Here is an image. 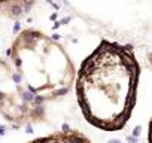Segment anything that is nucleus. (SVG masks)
Segmentation results:
<instances>
[{
    "mask_svg": "<svg viewBox=\"0 0 152 143\" xmlns=\"http://www.w3.org/2000/svg\"><path fill=\"white\" fill-rule=\"evenodd\" d=\"M139 75L131 46L103 40L78 72L76 95L87 121L100 130H121L136 103Z\"/></svg>",
    "mask_w": 152,
    "mask_h": 143,
    "instance_id": "obj_1",
    "label": "nucleus"
},
{
    "mask_svg": "<svg viewBox=\"0 0 152 143\" xmlns=\"http://www.w3.org/2000/svg\"><path fill=\"white\" fill-rule=\"evenodd\" d=\"M9 58L25 85L42 100L67 94L75 80V66L67 52L37 30H24L18 34Z\"/></svg>",
    "mask_w": 152,
    "mask_h": 143,
    "instance_id": "obj_2",
    "label": "nucleus"
},
{
    "mask_svg": "<svg viewBox=\"0 0 152 143\" xmlns=\"http://www.w3.org/2000/svg\"><path fill=\"white\" fill-rule=\"evenodd\" d=\"M42 98L25 85L14 66L0 58V113L7 121L29 122L43 116Z\"/></svg>",
    "mask_w": 152,
    "mask_h": 143,
    "instance_id": "obj_3",
    "label": "nucleus"
},
{
    "mask_svg": "<svg viewBox=\"0 0 152 143\" xmlns=\"http://www.w3.org/2000/svg\"><path fill=\"white\" fill-rule=\"evenodd\" d=\"M34 0H0V14L6 16H22L33 6Z\"/></svg>",
    "mask_w": 152,
    "mask_h": 143,
    "instance_id": "obj_4",
    "label": "nucleus"
},
{
    "mask_svg": "<svg viewBox=\"0 0 152 143\" xmlns=\"http://www.w3.org/2000/svg\"><path fill=\"white\" fill-rule=\"evenodd\" d=\"M148 140H149V143H152V119H151V122H149V133H148Z\"/></svg>",
    "mask_w": 152,
    "mask_h": 143,
    "instance_id": "obj_5",
    "label": "nucleus"
}]
</instances>
